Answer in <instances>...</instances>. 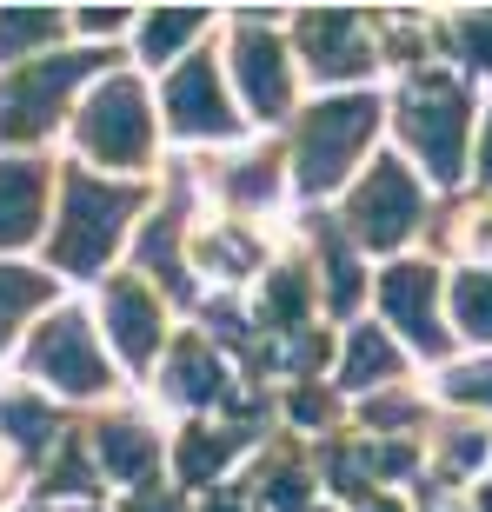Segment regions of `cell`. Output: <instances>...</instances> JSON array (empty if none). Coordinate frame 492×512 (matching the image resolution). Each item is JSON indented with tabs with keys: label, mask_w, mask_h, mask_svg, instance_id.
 <instances>
[{
	"label": "cell",
	"mask_w": 492,
	"mask_h": 512,
	"mask_svg": "<svg viewBox=\"0 0 492 512\" xmlns=\"http://www.w3.org/2000/svg\"><path fill=\"white\" fill-rule=\"evenodd\" d=\"M293 413L306 419V426H313V419H326V399H313V393H300V406H293Z\"/></svg>",
	"instance_id": "33"
},
{
	"label": "cell",
	"mask_w": 492,
	"mask_h": 512,
	"mask_svg": "<svg viewBox=\"0 0 492 512\" xmlns=\"http://www.w3.org/2000/svg\"><path fill=\"white\" fill-rule=\"evenodd\" d=\"M320 253H326V286H333V306H353L360 300V260H353V247H346L340 227H320Z\"/></svg>",
	"instance_id": "21"
},
{
	"label": "cell",
	"mask_w": 492,
	"mask_h": 512,
	"mask_svg": "<svg viewBox=\"0 0 492 512\" xmlns=\"http://www.w3.org/2000/svg\"><path fill=\"white\" fill-rule=\"evenodd\" d=\"M34 373H40V380H54L60 393H100V386H107V366H100V353H94L87 320L60 313V320L34 340Z\"/></svg>",
	"instance_id": "7"
},
{
	"label": "cell",
	"mask_w": 492,
	"mask_h": 512,
	"mask_svg": "<svg viewBox=\"0 0 492 512\" xmlns=\"http://www.w3.org/2000/svg\"><path fill=\"white\" fill-rule=\"evenodd\" d=\"M399 373V353L386 346V333L360 326L353 333V353H346V386H373V380H393Z\"/></svg>",
	"instance_id": "17"
},
{
	"label": "cell",
	"mask_w": 492,
	"mask_h": 512,
	"mask_svg": "<svg viewBox=\"0 0 492 512\" xmlns=\"http://www.w3.org/2000/svg\"><path fill=\"white\" fill-rule=\"evenodd\" d=\"M94 446H100V466H107L114 479H140V473L153 466V453H160V446H153L140 426H100Z\"/></svg>",
	"instance_id": "14"
},
{
	"label": "cell",
	"mask_w": 492,
	"mask_h": 512,
	"mask_svg": "<svg viewBox=\"0 0 492 512\" xmlns=\"http://www.w3.org/2000/svg\"><path fill=\"white\" fill-rule=\"evenodd\" d=\"M399 120H406V140L426 153L433 180H459V167H466V94L453 80L419 74L399 100Z\"/></svg>",
	"instance_id": "3"
},
{
	"label": "cell",
	"mask_w": 492,
	"mask_h": 512,
	"mask_svg": "<svg viewBox=\"0 0 492 512\" xmlns=\"http://www.w3.org/2000/svg\"><path fill=\"white\" fill-rule=\"evenodd\" d=\"M266 499H273V506H280V512H300V506H306V486H300V479H293V473H280V479H273V486H266Z\"/></svg>",
	"instance_id": "28"
},
{
	"label": "cell",
	"mask_w": 492,
	"mask_h": 512,
	"mask_svg": "<svg viewBox=\"0 0 492 512\" xmlns=\"http://www.w3.org/2000/svg\"><path fill=\"white\" fill-rule=\"evenodd\" d=\"M0 433L14 439V446H40V439L54 433V413L40 399H0Z\"/></svg>",
	"instance_id": "24"
},
{
	"label": "cell",
	"mask_w": 492,
	"mask_h": 512,
	"mask_svg": "<svg viewBox=\"0 0 492 512\" xmlns=\"http://www.w3.org/2000/svg\"><path fill=\"white\" fill-rule=\"evenodd\" d=\"M486 512H492V499H486Z\"/></svg>",
	"instance_id": "37"
},
{
	"label": "cell",
	"mask_w": 492,
	"mask_h": 512,
	"mask_svg": "<svg viewBox=\"0 0 492 512\" xmlns=\"http://www.w3.org/2000/svg\"><path fill=\"white\" fill-rule=\"evenodd\" d=\"M40 193H47V173L40 167H0V247L34 240Z\"/></svg>",
	"instance_id": "13"
},
{
	"label": "cell",
	"mask_w": 492,
	"mask_h": 512,
	"mask_svg": "<svg viewBox=\"0 0 492 512\" xmlns=\"http://www.w3.org/2000/svg\"><path fill=\"white\" fill-rule=\"evenodd\" d=\"M140 193L133 187H107L94 173H67V193H60V227H54V266L60 273H94L107 266L120 227L133 220Z\"/></svg>",
	"instance_id": "1"
},
{
	"label": "cell",
	"mask_w": 492,
	"mask_h": 512,
	"mask_svg": "<svg viewBox=\"0 0 492 512\" xmlns=\"http://www.w3.org/2000/svg\"><path fill=\"white\" fill-rule=\"evenodd\" d=\"M446 393H453V399H479V406H492V360H486V366H459L453 380H446Z\"/></svg>",
	"instance_id": "25"
},
{
	"label": "cell",
	"mask_w": 492,
	"mask_h": 512,
	"mask_svg": "<svg viewBox=\"0 0 492 512\" xmlns=\"http://www.w3.org/2000/svg\"><path fill=\"white\" fill-rule=\"evenodd\" d=\"M107 333L133 366H147L160 353V306L147 300V286H133V280L107 286Z\"/></svg>",
	"instance_id": "12"
},
{
	"label": "cell",
	"mask_w": 492,
	"mask_h": 512,
	"mask_svg": "<svg viewBox=\"0 0 492 512\" xmlns=\"http://www.w3.org/2000/svg\"><path fill=\"white\" fill-rule=\"evenodd\" d=\"M419 220V187L413 173L393 167V160H379L373 180H366L360 193H353V207H346V227H353V240H366V247H399L406 233H413Z\"/></svg>",
	"instance_id": "6"
},
{
	"label": "cell",
	"mask_w": 492,
	"mask_h": 512,
	"mask_svg": "<svg viewBox=\"0 0 492 512\" xmlns=\"http://www.w3.org/2000/svg\"><path fill=\"white\" fill-rule=\"evenodd\" d=\"M233 67H240V87H246V107L260 120H280L286 100H293V80H286V54L280 40L266 34L260 20H246L240 40H233Z\"/></svg>",
	"instance_id": "9"
},
{
	"label": "cell",
	"mask_w": 492,
	"mask_h": 512,
	"mask_svg": "<svg viewBox=\"0 0 492 512\" xmlns=\"http://www.w3.org/2000/svg\"><path fill=\"white\" fill-rule=\"evenodd\" d=\"M453 313L473 340L492 346V273H459L453 280Z\"/></svg>",
	"instance_id": "20"
},
{
	"label": "cell",
	"mask_w": 492,
	"mask_h": 512,
	"mask_svg": "<svg viewBox=\"0 0 492 512\" xmlns=\"http://www.w3.org/2000/svg\"><path fill=\"white\" fill-rule=\"evenodd\" d=\"M60 20L47 7H0V60H20L34 40H54Z\"/></svg>",
	"instance_id": "16"
},
{
	"label": "cell",
	"mask_w": 492,
	"mask_h": 512,
	"mask_svg": "<svg viewBox=\"0 0 492 512\" xmlns=\"http://www.w3.org/2000/svg\"><path fill=\"white\" fill-rule=\"evenodd\" d=\"M399 419H413L406 399H379V406H366V426H399Z\"/></svg>",
	"instance_id": "29"
},
{
	"label": "cell",
	"mask_w": 492,
	"mask_h": 512,
	"mask_svg": "<svg viewBox=\"0 0 492 512\" xmlns=\"http://www.w3.org/2000/svg\"><path fill=\"white\" fill-rule=\"evenodd\" d=\"M373 127H379L373 94H346V100H326V107H313V120L300 127V187H306V193L340 187L346 167L360 160V147L373 140Z\"/></svg>",
	"instance_id": "2"
},
{
	"label": "cell",
	"mask_w": 492,
	"mask_h": 512,
	"mask_svg": "<svg viewBox=\"0 0 492 512\" xmlns=\"http://www.w3.org/2000/svg\"><path fill=\"white\" fill-rule=\"evenodd\" d=\"M366 512H399V506H386V499H379V506H366Z\"/></svg>",
	"instance_id": "36"
},
{
	"label": "cell",
	"mask_w": 492,
	"mask_h": 512,
	"mask_svg": "<svg viewBox=\"0 0 492 512\" xmlns=\"http://www.w3.org/2000/svg\"><path fill=\"white\" fill-rule=\"evenodd\" d=\"M300 313H306V280L300 273H273L266 293H260V320L266 326H300Z\"/></svg>",
	"instance_id": "23"
},
{
	"label": "cell",
	"mask_w": 492,
	"mask_h": 512,
	"mask_svg": "<svg viewBox=\"0 0 492 512\" xmlns=\"http://www.w3.org/2000/svg\"><path fill=\"white\" fill-rule=\"evenodd\" d=\"M300 47H306V60H313V74H326V80H346V74H366V67H373V54H366V40H360V14H346V7L306 14Z\"/></svg>",
	"instance_id": "10"
},
{
	"label": "cell",
	"mask_w": 492,
	"mask_h": 512,
	"mask_svg": "<svg viewBox=\"0 0 492 512\" xmlns=\"http://www.w3.org/2000/svg\"><path fill=\"white\" fill-rule=\"evenodd\" d=\"M213 393H220V360H207V346L187 340L173 353V399L200 406V399H213Z\"/></svg>",
	"instance_id": "15"
},
{
	"label": "cell",
	"mask_w": 492,
	"mask_h": 512,
	"mask_svg": "<svg viewBox=\"0 0 492 512\" xmlns=\"http://www.w3.org/2000/svg\"><path fill=\"white\" fill-rule=\"evenodd\" d=\"M80 140H87V153H100L107 167H140V160H147V140H153L147 94H140L133 80L94 87L87 114H80Z\"/></svg>",
	"instance_id": "5"
},
{
	"label": "cell",
	"mask_w": 492,
	"mask_h": 512,
	"mask_svg": "<svg viewBox=\"0 0 492 512\" xmlns=\"http://www.w3.org/2000/svg\"><path fill=\"white\" fill-rule=\"evenodd\" d=\"M479 173H486V187H492V120H486V147H479Z\"/></svg>",
	"instance_id": "34"
},
{
	"label": "cell",
	"mask_w": 492,
	"mask_h": 512,
	"mask_svg": "<svg viewBox=\"0 0 492 512\" xmlns=\"http://www.w3.org/2000/svg\"><path fill=\"white\" fill-rule=\"evenodd\" d=\"M167 114H173L180 133H233L227 94H220V80H213V60H187V67L167 80Z\"/></svg>",
	"instance_id": "11"
},
{
	"label": "cell",
	"mask_w": 492,
	"mask_h": 512,
	"mask_svg": "<svg viewBox=\"0 0 492 512\" xmlns=\"http://www.w3.org/2000/svg\"><path fill=\"white\" fill-rule=\"evenodd\" d=\"M200 20H207L200 7H173V14H153V20H147V34H140V54H147V60H173L193 34H200Z\"/></svg>",
	"instance_id": "19"
},
{
	"label": "cell",
	"mask_w": 492,
	"mask_h": 512,
	"mask_svg": "<svg viewBox=\"0 0 492 512\" xmlns=\"http://www.w3.org/2000/svg\"><path fill=\"white\" fill-rule=\"evenodd\" d=\"M240 200H273V173H260V160H246V173H233Z\"/></svg>",
	"instance_id": "27"
},
{
	"label": "cell",
	"mask_w": 492,
	"mask_h": 512,
	"mask_svg": "<svg viewBox=\"0 0 492 512\" xmlns=\"http://www.w3.org/2000/svg\"><path fill=\"white\" fill-rule=\"evenodd\" d=\"M433 266H393L386 280H379V306H386V320L406 333V340L426 353V360H439L446 353V326L433 320Z\"/></svg>",
	"instance_id": "8"
},
{
	"label": "cell",
	"mask_w": 492,
	"mask_h": 512,
	"mask_svg": "<svg viewBox=\"0 0 492 512\" xmlns=\"http://www.w3.org/2000/svg\"><path fill=\"white\" fill-rule=\"evenodd\" d=\"M459 47H466L473 67H492V20H466L459 27Z\"/></svg>",
	"instance_id": "26"
},
{
	"label": "cell",
	"mask_w": 492,
	"mask_h": 512,
	"mask_svg": "<svg viewBox=\"0 0 492 512\" xmlns=\"http://www.w3.org/2000/svg\"><path fill=\"white\" fill-rule=\"evenodd\" d=\"M233 446H240V439L233 433H187V446H180V479H187V486H207V473H220V466H227V453Z\"/></svg>",
	"instance_id": "22"
},
{
	"label": "cell",
	"mask_w": 492,
	"mask_h": 512,
	"mask_svg": "<svg viewBox=\"0 0 492 512\" xmlns=\"http://www.w3.org/2000/svg\"><path fill=\"white\" fill-rule=\"evenodd\" d=\"M140 512H173V499H140Z\"/></svg>",
	"instance_id": "35"
},
{
	"label": "cell",
	"mask_w": 492,
	"mask_h": 512,
	"mask_svg": "<svg viewBox=\"0 0 492 512\" xmlns=\"http://www.w3.org/2000/svg\"><path fill=\"white\" fill-rule=\"evenodd\" d=\"M100 67V54H54V60H34V67H20L7 87H0V140H27L54 120L60 94L87 80Z\"/></svg>",
	"instance_id": "4"
},
{
	"label": "cell",
	"mask_w": 492,
	"mask_h": 512,
	"mask_svg": "<svg viewBox=\"0 0 492 512\" xmlns=\"http://www.w3.org/2000/svg\"><path fill=\"white\" fill-rule=\"evenodd\" d=\"M326 360V340H313V333H306L300 346H293V366H320Z\"/></svg>",
	"instance_id": "32"
},
{
	"label": "cell",
	"mask_w": 492,
	"mask_h": 512,
	"mask_svg": "<svg viewBox=\"0 0 492 512\" xmlns=\"http://www.w3.org/2000/svg\"><path fill=\"white\" fill-rule=\"evenodd\" d=\"M47 293H54V286L40 280V273H27V266H0V346H7V333H14L20 313H34Z\"/></svg>",
	"instance_id": "18"
},
{
	"label": "cell",
	"mask_w": 492,
	"mask_h": 512,
	"mask_svg": "<svg viewBox=\"0 0 492 512\" xmlns=\"http://www.w3.org/2000/svg\"><path fill=\"white\" fill-rule=\"evenodd\" d=\"M486 459V439H453V466H479Z\"/></svg>",
	"instance_id": "31"
},
{
	"label": "cell",
	"mask_w": 492,
	"mask_h": 512,
	"mask_svg": "<svg viewBox=\"0 0 492 512\" xmlns=\"http://www.w3.org/2000/svg\"><path fill=\"white\" fill-rule=\"evenodd\" d=\"M80 20H87V34H114V27H120L127 14H120V7H87Z\"/></svg>",
	"instance_id": "30"
}]
</instances>
